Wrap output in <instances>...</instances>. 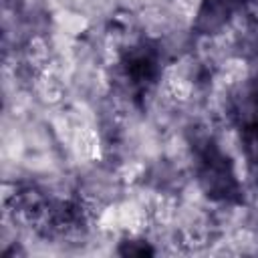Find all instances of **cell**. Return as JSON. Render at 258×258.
I'll list each match as a JSON object with an SVG mask.
<instances>
[{
    "mask_svg": "<svg viewBox=\"0 0 258 258\" xmlns=\"http://www.w3.org/2000/svg\"><path fill=\"white\" fill-rule=\"evenodd\" d=\"M75 149H77V155L83 157V159H99L101 157V139H99V133L91 127H81L77 133H75Z\"/></svg>",
    "mask_w": 258,
    "mask_h": 258,
    "instance_id": "cell-1",
    "label": "cell"
},
{
    "mask_svg": "<svg viewBox=\"0 0 258 258\" xmlns=\"http://www.w3.org/2000/svg\"><path fill=\"white\" fill-rule=\"evenodd\" d=\"M54 24L58 28V32H62L64 36H77V34H83L89 26V20L83 16V14H77V12H58L56 18H54Z\"/></svg>",
    "mask_w": 258,
    "mask_h": 258,
    "instance_id": "cell-2",
    "label": "cell"
},
{
    "mask_svg": "<svg viewBox=\"0 0 258 258\" xmlns=\"http://www.w3.org/2000/svg\"><path fill=\"white\" fill-rule=\"evenodd\" d=\"M202 4H204V0H173V12L177 18L189 22L198 16Z\"/></svg>",
    "mask_w": 258,
    "mask_h": 258,
    "instance_id": "cell-3",
    "label": "cell"
}]
</instances>
